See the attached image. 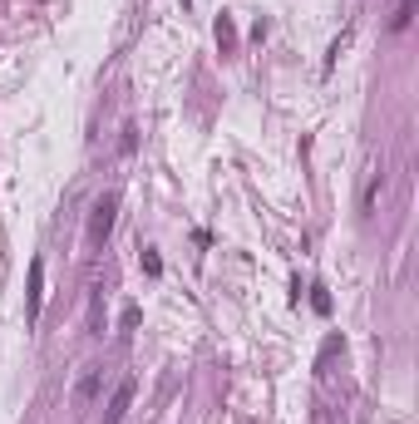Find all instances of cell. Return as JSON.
I'll use <instances>...</instances> for the list:
<instances>
[{
    "label": "cell",
    "mask_w": 419,
    "mask_h": 424,
    "mask_svg": "<svg viewBox=\"0 0 419 424\" xmlns=\"http://www.w3.org/2000/svg\"><path fill=\"white\" fill-rule=\"evenodd\" d=\"M114 218H119V197L114 192H104L99 202H94V212H89V247H104V237L114 232Z\"/></svg>",
    "instance_id": "cell-1"
},
{
    "label": "cell",
    "mask_w": 419,
    "mask_h": 424,
    "mask_svg": "<svg viewBox=\"0 0 419 424\" xmlns=\"http://www.w3.org/2000/svg\"><path fill=\"white\" fill-rule=\"evenodd\" d=\"M133 390H138V380H133V375H128V380H119V390H114V399H109V409H104V419H109V424H119V419L128 414Z\"/></svg>",
    "instance_id": "cell-2"
},
{
    "label": "cell",
    "mask_w": 419,
    "mask_h": 424,
    "mask_svg": "<svg viewBox=\"0 0 419 424\" xmlns=\"http://www.w3.org/2000/svg\"><path fill=\"white\" fill-rule=\"evenodd\" d=\"M40 306H45V262H30V311H25L30 326L40 321Z\"/></svg>",
    "instance_id": "cell-3"
},
{
    "label": "cell",
    "mask_w": 419,
    "mask_h": 424,
    "mask_svg": "<svg viewBox=\"0 0 419 424\" xmlns=\"http://www.w3.org/2000/svg\"><path fill=\"white\" fill-rule=\"evenodd\" d=\"M94 395H99V370H94V365H89V370H84V380H79V385H74V404H89V399H94Z\"/></svg>",
    "instance_id": "cell-4"
},
{
    "label": "cell",
    "mask_w": 419,
    "mask_h": 424,
    "mask_svg": "<svg viewBox=\"0 0 419 424\" xmlns=\"http://www.w3.org/2000/svg\"><path fill=\"white\" fill-rule=\"evenodd\" d=\"M409 20H414V0H399V6H394V20H390V30L399 35V30H409Z\"/></svg>",
    "instance_id": "cell-5"
},
{
    "label": "cell",
    "mask_w": 419,
    "mask_h": 424,
    "mask_svg": "<svg viewBox=\"0 0 419 424\" xmlns=\"http://www.w3.org/2000/svg\"><path fill=\"white\" fill-rule=\"evenodd\" d=\"M375 197H380V173L365 183V197H360V212H365V218H370V212H375Z\"/></svg>",
    "instance_id": "cell-6"
},
{
    "label": "cell",
    "mask_w": 419,
    "mask_h": 424,
    "mask_svg": "<svg viewBox=\"0 0 419 424\" xmlns=\"http://www.w3.org/2000/svg\"><path fill=\"white\" fill-rule=\"evenodd\" d=\"M232 40H237V30H232V20L222 15V20H218V45H232Z\"/></svg>",
    "instance_id": "cell-7"
},
{
    "label": "cell",
    "mask_w": 419,
    "mask_h": 424,
    "mask_svg": "<svg viewBox=\"0 0 419 424\" xmlns=\"http://www.w3.org/2000/svg\"><path fill=\"white\" fill-rule=\"evenodd\" d=\"M143 272H148V277H163V257H158V252H143Z\"/></svg>",
    "instance_id": "cell-8"
},
{
    "label": "cell",
    "mask_w": 419,
    "mask_h": 424,
    "mask_svg": "<svg viewBox=\"0 0 419 424\" xmlns=\"http://www.w3.org/2000/svg\"><path fill=\"white\" fill-rule=\"evenodd\" d=\"M133 143H138V128L128 124V128H124V138H119V148H124V153H133Z\"/></svg>",
    "instance_id": "cell-9"
}]
</instances>
